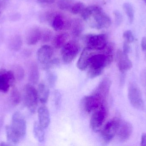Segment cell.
Returning <instances> with one entry per match:
<instances>
[{"instance_id":"cell-1","label":"cell","mask_w":146,"mask_h":146,"mask_svg":"<svg viewBox=\"0 0 146 146\" xmlns=\"http://www.w3.org/2000/svg\"><path fill=\"white\" fill-rule=\"evenodd\" d=\"M6 131L9 143L17 144L24 139L26 133V122L20 113L16 112L14 114L11 124L6 127Z\"/></svg>"},{"instance_id":"cell-2","label":"cell","mask_w":146,"mask_h":146,"mask_svg":"<svg viewBox=\"0 0 146 146\" xmlns=\"http://www.w3.org/2000/svg\"><path fill=\"white\" fill-rule=\"evenodd\" d=\"M94 51L91 56L87 68L88 76L94 79L101 75L106 67L109 66L113 61V55H107L100 50L97 53Z\"/></svg>"},{"instance_id":"cell-3","label":"cell","mask_w":146,"mask_h":146,"mask_svg":"<svg viewBox=\"0 0 146 146\" xmlns=\"http://www.w3.org/2000/svg\"><path fill=\"white\" fill-rule=\"evenodd\" d=\"M92 28H108L111 24V19L101 7L94 5L92 13L86 21Z\"/></svg>"},{"instance_id":"cell-4","label":"cell","mask_w":146,"mask_h":146,"mask_svg":"<svg viewBox=\"0 0 146 146\" xmlns=\"http://www.w3.org/2000/svg\"><path fill=\"white\" fill-rule=\"evenodd\" d=\"M47 20L52 28L56 31L70 29L72 20L62 13L50 12L48 14Z\"/></svg>"},{"instance_id":"cell-5","label":"cell","mask_w":146,"mask_h":146,"mask_svg":"<svg viewBox=\"0 0 146 146\" xmlns=\"http://www.w3.org/2000/svg\"><path fill=\"white\" fill-rule=\"evenodd\" d=\"M23 100L25 105L31 113L36 111L38 102L37 91L32 84L26 85L23 89Z\"/></svg>"},{"instance_id":"cell-6","label":"cell","mask_w":146,"mask_h":146,"mask_svg":"<svg viewBox=\"0 0 146 146\" xmlns=\"http://www.w3.org/2000/svg\"><path fill=\"white\" fill-rule=\"evenodd\" d=\"M80 45L76 41H68L61 48L62 58L64 63H71L75 59L80 51Z\"/></svg>"},{"instance_id":"cell-7","label":"cell","mask_w":146,"mask_h":146,"mask_svg":"<svg viewBox=\"0 0 146 146\" xmlns=\"http://www.w3.org/2000/svg\"><path fill=\"white\" fill-rule=\"evenodd\" d=\"M84 39L86 47L94 50H102L108 43L107 36L105 34H88Z\"/></svg>"},{"instance_id":"cell-8","label":"cell","mask_w":146,"mask_h":146,"mask_svg":"<svg viewBox=\"0 0 146 146\" xmlns=\"http://www.w3.org/2000/svg\"><path fill=\"white\" fill-rule=\"evenodd\" d=\"M107 115V110L105 104L94 111L90 120V127L94 132H98L101 129Z\"/></svg>"},{"instance_id":"cell-9","label":"cell","mask_w":146,"mask_h":146,"mask_svg":"<svg viewBox=\"0 0 146 146\" xmlns=\"http://www.w3.org/2000/svg\"><path fill=\"white\" fill-rule=\"evenodd\" d=\"M105 101L99 96L93 93L92 95L86 96L82 99V106L86 112L90 113L104 104Z\"/></svg>"},{"instance_id":"cell-10","label":"cell","mask_w":146,"mask_h":146,"mask_svg":"<svg viewBox=\"0 0 146 146\" xmlns=\"http://www.w3.org/2000/svg\"><path fill=\"white\" fill-rule=\"evenodd\" d=\"M120 118H115L108 121L101 131V137L104 142H110L116 135Z\"/></svg>"},{"instance_id":"cell-11","label":"cell","mask_w":146,"mask_h":146,"mask_svg":"<svg viewBox=\"0 0 146 146\" xmlns=\"http://www.w3.org/2000/svg\"><path fill=\"white\" fill-rule=\"evenodd\" d=\"M128 98L132 106L139 110H143L145 107L142 93L135 84H131L128 90Z\"/></svg>"},{"instance_id":"cell-12","label":"cell","mask_w":146,"mask_h":146,"mask_svg":"<svg viewBox=\"0 0 146 146\" xmlns=\"http://www.w3.org/2000/svg\"><path fill=\"white\" fill-rule=\"evenodd\" d=\"M14 73L6 69H0V92L6 93L15 83Z\"/></svg>"},{"instance_id":"cell-13","label":"cell","mask_w":146,"mask_h":146,"mask_svg":"<svg viewBox=\"0 0 146 146\" xmlns=\"http://www.w3.org/2000/svg\"><path fill=\"white\" fill-rule=\"evenodd\" d=\"M116 61L119 70L122 73L132 68L133 64L128 56L127 54H125L122 51L118 50L116 55Z\"/></svg>"},{"instance_id":"cell-14","label":"cell","mask_w":146,"mask_h":146,"mask_svg":"<svg viewBox=\"0 0 146 146\" xmlns=\"http://www.w3.org/2000/svg\"><path fill=\"white\" fill-rule=\"evenodd\" d=\"M53 55V49L49 45H43L38 49L37 52V57L42 67L52 60Z\"/></svg>"},{"instance_id":"cell-15","label":"cell","mask_w":146,"mask_h":146,"mask_svg":"<svg viewBox=\"0 0 146 146\" xmlns=\"http://www.w3.org/2000/svg\"><path fill=\"white\" fill-rule=\"evenodd\" d=\"M133 132L132 125L128 122L120 119L116 135L121 141L129 139Z\"/></svg>"},{"instance_id":"cell-16","label":"cell","mask_w":146,"mask_h":146,"mask_svg":"<svg viewBox=\"0 0 146 146\" xmlns=\"http://www.w3.org/2000/svg\"><path fill=\"white\" fill-rule=\"evenodd\" d=\"M95 50L89 48H84L76 64L77 68L80 70L83 71L86 70L88 67L90 58Z\"/></svg>"},{"instance_id":"cell-17","label":"cell","mask_w":146,"mask_h":146,"mask_svg":"<svg viewBox=\"0 0 146 146\" xmlns=\"http://www.w3.org/2000/svg\"><path fill=\"white\" fill-rule=\"evenodd\" d=\"M111 84L110 79L105 77L100 81L93 93L98 95L105 101L109 95Z\"/></svg>"},{"instance_id":"cell-18","label":"cell","mask_w":146,"mask_h":146,"mask_svg":"<svg viewBox=\"0 0 146 146\" xmlns=\"http://www.w3.org/2000/svg\"><path fill=\"white\" fill-rule=\"evenodd\" d=\"M38 123L44 129L48 127L50 123V118L49 111L47 107L42 106L38 109Z\"/></svg>"},{"instance_id":"cell-19","label":"cell","mask_w":146,"mask_h":146,"mask_svg":"<svg viewBox=\"0 0 146 146\" xmlns=\"http://www.w3.org/2000/svg\"><path fill=\"white\" fill-rule=\"evenodd\" d=\"M42 30L37 26L33 27L27 32L26 40L29 45L36 44L41 39Z\"/></svg>"},{"instance_id":"cell-20","label":"cell","mask_w":146,"mask_h":146,"mask_svg":"<svg viewBox=\"0 0 146 146\" xmlns=\"http://www.w3.org/2000/svg\"><path fill=\"white\" fill-rule=\"evenodd\" d=\"M69 37V34L68 33L64 32L58 33L52 38V45L55 49H60L68 42Z\"/></svg>"},{"instance_id":"cell-21","label":"cell","mask_w":146,"mask_h":146,"mask_svg":"<svg viewBox=\"0 0 146 146\" xmlns=\"http://www.w3.org/2000/svg\"><path fill=\"white\" fill-rule=\"evenodd\" d=\"M71 33L74 37H79L82 33L84 26L82 21L79 19L72 20L71 27Z\"/></svg>"},{"instance_id":"cell-22","label":"cell","mask_w":146,"mask_h":146,"mask_svg":"<svg viewBox=\"0 0 146 146\" xmlns=\"http://www.w3.org/2000/svg\"><path fill=\"white\" fill-rule=\"evenodd\" d=\"M38 99L41 103H46L49 96V89L44 83H41L38 85L37 90Z\"/></svg>"},{"instance_id":"cell-23","label":"cell","mask_w":146,"mask_h":146,"mask_svg":"<svg viewBox=\"0 0 146 146\" xmlns=\"http://www.w3.org/2000/svg\"><path fill=\"white\" fill-rule=\"evenodd\" d=\"M44 129L38 122H35L33 125V132L35 139L40 143L44 141L45 139Z\"/></svg>"},{"instance_id":"cell-24","label":"cell","mask_w":146,"mask_h":146,"mask_svg":"<svg viewBox=\"0 0 146 146\" xmlns=\"http://www.w3.org/2000/svg\"><path fill=\"white\" fill-rule=\"evenodd\" d=\"M39 79V73L36 64L33 63L30 67L29 71V80L31 84H36Z\"/></svg>"},{"instance_id":"cell-25","label":"cell","mask_w":146,"mask_h":146,"mask_svg":"<svg viewBox=\"0 0 146 146\" xmlns=\"http://www.w3.org/2000/svg\"><path fill=\"white\" fill-rule=\"evenodd\" d=\"M123 8L128 17L129 24L133 22L134 19V10L132 4L129 3H125L123 4Z\"/></svg>"},{"instance_id":"cell-26","label":"cell","mask_w":146,"mask_h":146,"mask_svg":"<svg viewBox=\"0 0 146 146\" xmlns=\"http://www.w3.org/2000/svg\"><path fill=\"white\" fill-rule=\"evenodd\" d=\"M75 2V0H59L57 6L61 10L69 11Z\"/></svg>"},{"instance_id":"cell-27","label":"cell","mask_w":146,"mask_h":146,"mask_svg":"<svg viewBox=\"0 0 146 146\" xmlns=\"http://www.w3.org/2000/svg\"><path fill=\"white\" fill-rule=\"evenodd\" d=\"M22 45V40L19 36L16 35L11 39L9 46L13 50L18 51L21 49Z\"/></svg>"},{"instance_id":"cell-28","label":"cell","mask_w":146,"mask_h":146,"mask_svg":"<svg viewBox=\"0 0 146 146\" xmlns=\"http://www.w3.org/2000/svg\"><path fill=\"white\" fill-rule=\"evenodd\" d=\"M86 7L85 4L83 3L80 1L75 2L69 12L74 14H78L81 13Z\"/></svg>"},{"instance_id":"cell-29","label":"cell","mask_w":146,"mask_h":146,"mask_svg":"<svg viewBox=\"0 0 146 146\" xmlns=\"http://www.w3.org/2000/svg\"><path fill=\"white\" fill-rule=\"evenodd\" d=\"M52 38H53V33L51 30L48 28L42 30L40 40L43 43H46L50 41Z\"/></svg>"},{"instance_id":"cell-30","label":"cell","mask_w":146,"mask_h":146,"mask_svg":"<svg viewBox=\"0 0 146 146\" xmlns=\"http://www.w3.org/2000/svg\"><path fill=\"white\" fill-rule=\"evenodd\" d=\"M47 73V79L49 85L51 87H53L55 85L57 81V76L54 72L48 70Z\"/></svg>"},{"instance_id":"cell-31","label":"cell","mask_w":146,"mask_h":146,"mask_svg":"<svg viewBox=\"0 0 146 146\" xmlns=\"http://www.w3.org/2000/svg\"><path fill=\"white\" fill-rule=\"evenodd\" d=\"M11 102L14 105H17L21 101V96L19 92L16 89H14L11 93Z\"/></svg>"},{"instance_id":"cell-32","label":"cell","mask_w":146,"mask_h":146,"mask_svg":"<svg viewBox=\"0 0 146 146\" xmlns=\"http://www.w3.org/2000/svg\"><path fill=\"white\" fill-rule=\"evenodd\" d=\"M60 63V61L58 58H54L52 59L47 65L43 67V69L44 70L48 71L51 69L57 67Z\"/></svg>"},{"instance_id":"cell-33","label":"cell","mask_w":146,"mask_h":146,"mask_svg":"<svg viewBox=\"0 0 146 146\" xmlns=\"http://www.w3.org/2000/svg\"><path fill=\"white\" fill-rule=\"evenodd\" d=\"M113 13L115 16V25L117 27L119 26L121 24L123 20L122 15L118 10H115Z\"/></svg>"},{"instance_id":"cell-34","label":"cell","mask_w":146,"mask_h":146,"mask_svg":"<svg viewBox=\"0 0 146 146\" xmlns=\"http://www.w3.org/2000/svg\"><path fill=\"white\" fill-rule=\"evenodd\" d=\"M123 37L125 39V41L128 42L129 43H133L134 40L133 33L130 30H127L123 33Z\"/></svg>"},{"instance_id":"cell-35","label":"cell","mask_w":146,"mask_h":146,"mask_svg":"<svg viewBox=\"0 0 146 146\" xmlns=\"http://www.w3.org/2000/svg\"><path fill=\"white\" fill-rule=\"evenodd\" d=\"M15 75L17 76L18 77V79L19 80H21L23 79V77H24V71L23 69L21 67H19V68H17V71H16L15 73L14 74Z\"/></svg>"},{"instance_id":"cell-36","label":"cell","mask_w":146,"mask_h":146,"mask_svg":"<svg viewBox=\"0 0 146 146\" xmlns=\"http://www.w3.org/2000/svg\"><path fill=\"white\" fill-rule=\"evenodd\" d=\"M9 1V0H0V15L7 6Z\"/></svg>"},{"instance_id":"cell-37","label":"cell","mask_w":146,"mask_h":146,"mask_svg":"<svg viewBox=\"0 0 146 146\" xmlns=\"http://www.w3.org/2000/svg\"><path fill=\"white\" fill-rule=\"evenodd\" d=\"M61 99V97L60 93L58 91H56L54 93V99L55 103L56 106H58L60 105Z\"/></svg>"},{"instance_id":"cell-38","label":"cell","mask_w":146,"mask_h":146,"mask_svg":"<svg viewBox=\"0 0 146 146\" xmlns=\"http://www.w3.org/2000/svg\"><path fill=\"white\" fill-rule=\"evenodd\" d=\"M129 43L125 41L123 44V51L125 54H128L130 51V47L129 45Z\"/></svg>"},{"instance_id":"cell-39","label":"cell","mask_w":146,"mask_h":146,"mask_svg":"<svg viewBox=\"0 0 146 146\" xmlns=\"http://www.w3.org/2000/svg\"><path fill=\"white\" fill-rule=\"evenodd\" d=\"M56 0H37V1L41 4H52L54 3Z\"/></svg>"},{"instance_id":"cell-40","label":"cell","mask_w":146,"mask_h":146,"mask_svg":"<svg viewBox=\"0 0 146 146\" xmlns=\"http://www.w3.org/2000/svg\"><path fill=\"white\" fill-rule=\"evenodd\" d=\"M141 146H146V133H144L141 135Z\"/></svg>"},{"instance_id":"cell-41","label":"cell","mask_w":146,"mask_h":146,"mask_svg":"<svg viewBox=\"0 0 146 146\" xmlns=\"http://www.w3.org/2000/svg\"><path fill=\"white\" fill-rule=\"evenodd\" d=\"M141 46L142 49L144 51H146V37L142 38L141 41Z\"/></svg>"},{"instance_id":"cell-42","label":"cell","mask_w":146,"mask_h":146,"mask_svg":"<svg viewBox=\"0 0 146 146\" xmlns=\"http://www.w3.org/2000/svg\"><path fill=\"white\" fill-rule=\"evenodd\" d=\"M144 1L145 2V3H146V0H144Z\"/></svg>"}]
</instances>
